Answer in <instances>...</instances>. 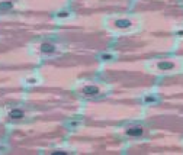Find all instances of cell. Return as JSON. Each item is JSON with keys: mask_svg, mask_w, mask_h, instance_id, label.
I'll return each mask as SVG.
<instances>
[{"mask_svg": "<svg viewBox=\"0 0 183 155\" xmlns=\"http://www.w3.org/2000/svg\"><path fill=\"white\" fill-rule=\"evenodd\" d=\"M83 93L87 94V96H95V94L99 93V87H96V86H86L83 89Z\"/></svg>", "mask_w": 183, "mask_h": 155, "instance_id": "cell-1", "label": "cell"}, {"mask_svg": "<svg viewBox=\"0 0 183 155\" xmlns=\"http://www.w3.org/2000/svg\"><path fill=\"white\" fill-rule=\"evenodd\" d=\"M142 128H140V126H135V128H131V129H128L126 131V133L129 135V136H140V135H142Z\"/></svg>", "mask_w": 183, "mask_h": 155, "instance_id": "cell-2", "label": "cell"}, {"mask_svg": "<svg viewBox=\"0 0 183 155\" xmlns=\"http://www.w3.org/2000/svg\"><path fill=\"white\" fill-rule=\"evenodd\" d=\"M41 51L45 52V54H52L55 51V47L52 44H42L41 45Z\"/></svg>", "mask_w": 183, "mask_h": 155, "instance_id": "cell-3", "label": "cell"}, {"mask_svg": "<svg viewBox=\"0 0 183 155\" xmlns=\"http://www.w3.org/2000/svg\"><path fill=\"white\" fill-rule=\"evenodd\" d=\"M157 67H158V70H161V71H167V70L173 68V64L169 62V61H161V62H158Z\"/></svg>", "mask_w": 183, "mask_h": 155, "instance_id": "cell-4", "label": "cell"}, {"mask_svg": "<svg viewBox=\"0 0 183 155\" xmlns=\"http://www.w3.org/2000/svg\"><path fill=\"white\" fill-rule=\"evenodd\" d=\"M12 119H20V117H23V112L22 110H19V109H15V110H12L10 114H9Z\"/></svg>", "mask_w": 183, "mask_h": 155, "instance_id": "cell-5", "label": "cell"}, {"mask_svg": "<svg viewBox=\"0 0 183 155\" xmlns=\"http://www.w3.org/2000/svg\"><path fill=\"white\" fill-rule=\"evenodd\" d=\"M115 25H116L118 28H128V26L131 25V22H129V20H126V19H119V20L115 22Z\"/></svg>", "mask_w": 183, "mask_h": 155, "instance_id": "cell-6", "label": "cell"}, {"mask_svg": "<svg viewBox=\"0 0 183 155\" xmlns=\"http://www.w3.org/2000/svg\"><path fill=\"white\" fill-rule=\"evenodd\" d=\"M12 2H3V3H0V10H9V9H12Z\"/></svg>", "mask_w": 183, "mask_h": 155, "instance_id": "cell-7", "label": "cell"}, {"mask_svg": "<svg viewBox=\"0 0 183 155\" xmlns=\"http://www.w3.org/2000/svg\"><path fill=\"white\" fill-rule=\"evenodd\" d=\"M144 102H145V103H157L158 102V99L157 97H154V96H147V97L144 99Z\"/></svg>", "mask_w": 183, "mask_h": 155, "instance_id": "cell-8", "label": "cell"}, {"mask_svg": "<svg viewBox=\"0 0 183 155\" xmlns=\"http://www.w3.org/2000/svg\"><path fill=\"white\" fill-rule=\"evenodd\" d=\"M66 16H68V13H67V12H60V13H58V17H66Z\"/></svg>", "mask_w": 183, "mask_h": 155, "instance_id": "cell-9", "label": "cell"}, {"mask_svg": "<svg viewBox=\"0 0 183 155\" xmlns=\"http://www.w3.org/2000/svg\"><path fill=\"white\" fill-rule=\"evenodd\" d=\"M67 152H63V151H55V152H52V155H66Z\"/></svg>", "mask_w": 183, "mask_h": 155, "instance_id": "cell-10", "label": "cell"}, {"mask_svg": "<svg viewBox=\"0 0 183 155\" xmlns=\"http://www.w3.org/2000/svg\"><path fill=\"white\" fill-rule=\"evenodd\" d=\"M102 58H105V59H110L112 55H102Z\"/></svg>", "mask_w": 183, "mask_h": 155, "instance_id": "cell-11", "label": "cell"}]
</instances>
